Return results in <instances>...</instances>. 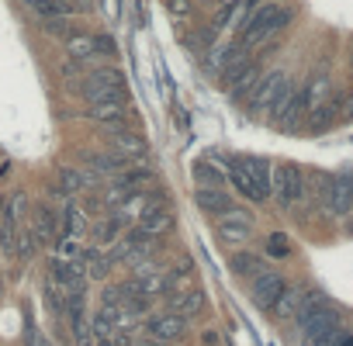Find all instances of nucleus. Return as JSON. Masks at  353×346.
Here are the masks:
<instances>
[{
  "instance_id": "1",
  "label": "nucleus",
  "mask_w": 353,
  "mask_h": 346,
  "mask_svg": "<svg viewBox=\"0 0 353 346\" xmlns=\"http://www.w3.org/2000/svg\"><path fill=\"white\" fill-rule=\"evenodd\" d=\"M291 18H294V11L284 8V4H260V8L243 21V39H239V45H243V49H253V45L267 42L270 35L284 32V28L291 25Z\"/></svg>"
},
{
  "instance_id": "2",
  "label": "nucleus",
  "mask_w": 353,
  "mask_h": 346,
  "mask_svg": "<svg viewBox=\"0 0 353 346\" xmlns=\"http://www.w3.org/2000/svg\"><path fill=\"white\" fill-rule=\"evenodd\" d=\"M80 94H83L87 104H125V97H128L121 70H94V73H87V80L80 83Z\"/></svg>"
},
{
  "instance_id": "3",
  "label": "nucleus",
  "mask_w": 353,
  "mask_h": 346,
  "mask_svg": "<svg viewBox=\"0 0 353 346\" xmlns=\"http://www.w3.org/2000/svg\"><path fill=\"white\" fill-rule=\"evenodd\" d=\"M270 194L277 198L281 208H294L305 198V173L294 163H277L270 166Z\"/></svg>"
},
{
  "instance_id": "4",
  "label": "nucleus",
  "mask_w": 353,
  "mask_h": 346,
  "mask_svg": "<svg viewBox=\"0 0 353 346\" xmlns=\"http://www.w3.org/2000/svg\"><path fill=\"white\" fill-rule=\"evenodd\" d=\"M346 318H343V312L332 305V301H325V305H319L312 315H305L301 322H298V332H301V339L305 343H325V336L336 329V325H343Z\"/></svg>"
},
{
  "instance_id": "5",
  "label": "nucleus",
  "mask_w": 353,
  "mask_h": 346,
  "mask_svg": "<svg viewBox=\"0 0 353 346\" xmlns=\"http://www.w3.org/2000/svg\"><path fill=\"white\" fill-rule=\"evenodd\" d=\"M135 218H139V229L149 232V236H163V232L173 229V208L166 205L163 194H149Z\"/></svg>"
},
{
  "instance_id": "6",
  "label": "nucleus",
  "mask_w": 353,
  "mask_h": 346,
  "mask_svg": "<svg viewBox=\"0 0 353 346\" xmlns=\"http://www.w3.org/2000/svg\"><path fill=\"white\" fill-rule=\"evenodd\" d=\"M219 236L229 243V246H239V243H250L253 239V229H256V218H253V212H246V208H229V212H222L219 215Z\"/></svg>"
},
{
  "instance_id": "7",
  "label": "nucleus",
  "mask_w": 353,
  "mask_h": 346,
  "mask_svg": "<svg viewBox=\"0 0 353 346\" xmlns=\"http://www.w3.org/2000/svg\"><path fill=\"white\" fill-rule=\"evenodd\" d=\"M145 329H149V339H159V343H176V339H184V336H188V318L166 308L163 315H149Z\"/></svg>"
},
{
  "instance_id": "8",
  "label": "nucleus",
  "mask_w": 353,
  "mask_h": 346,
  "mask_svg": "<svg viewBox=\"0 0 353 346\" xmlns=\"http://www.w3.org/2000/svg\"><path fill=\"white\" fill-rule=\"evenodd\" d=\"M288 83V73L284 70H270V73H260V80L253 83V90L246 94L250 97V108L253 111H267L270 108V101L281 94V87Z\"/></svg>"
},
{
  "instance_id": "9",
  "label": "nucleus",
  "mask_w": 353,
  "mask_h": 346,
  "mask_svg": "<svg viewBox=\"0 0 353 346\" xmlns=\"http://www.w3.org/2000/svg\"><path fill=\"white\" fill-rule=\"evenodd\" d=\"M288 284H284V277L277 274V270H260V274H253V284H250V294H253V301L260 305V308H270L274 305V298L284 291Z\"/></svg>"
},
{
  "instance_id": "10",
  "label": "nucleus",
  "mask_w": 353,
  "mask_h": 346,
  "mask_svg": "<svg viewBox=\"0 0 353 346\" xmlns=\"http://www.w3.org/2000/svg\"><path fill=\"white\" fill-rule=\"evenodd\" d=\"M325 205L332 208V215H350L353 208V184L350 177H325Z\"/></svg>"
},
{
  "instance_id": "11",
  "label": "nucleus",
  "mask_w": 353,
  "mask_h": 346,
  "mask_svg": "<svg viewBox=\"0 0 353 346\" xmlns=\"http://www.w3.org/2000/svg\"><path fill=\"white\" fill-rule=\"evenodd\" d=\"M166 308L176 312V315H184V318H191V315L205 312V294H201L198 287H194V291H184V287L166 291Z\"/></svg>"
},
{
  "instance_id": "12",
  "label": "nucleus",
  "mask_w": 353,
  "mask_h": 346,
  "mask_svg": "<svg viewBox=\"0 0 353 346\" xmlns=\"http://www.w3.org/2000/svg\"><path fill=\"white\" fill-rule=\"evenodd\" d=\"M132 270H135V274H132V284H135L145 298H159V294H166V274L152 270L149 260H145V263H135Z\"/></svg>"
},
{
  "instance_id": "13",
  "label": "nucleus",
  "mask_w": 353,
  "mask_h": 346,
  "mask_svg": "<svg viewBox=\"0 0 353 346\" xmlns=\"http://www.w3.org/2000/svg\"><path fill=\"white\" fill-rule=\"evenodd\" d=\"M32 236H35V243H42V246H56V239H59V222H56V215H52L46 205H39V208L32 212Z\"/></svg>"
},
{
  "instance_id": "14",
  "label": "nucleus",
  "mask_w": 353,
  "mask_h": 346,
  "mask_svg": "<svg viewBox=\"0 0 353 346\" xmlns=\"http://www.w3.org/2000/svg\"><path fill=\"white\" fill-rule=\"evenodd\" d=\"M194 201H198V208H201L205 215H222V212H229V208H232L229 194H225L222 187H215V184H198Z\"/></svg>"
},
{
  "instance_id": "15",
  "label": "nucleus",
  "mask_w": 353,
  "mask_h": 346,
  "mask_svg": "<svg viewBox=\"0 0 353 346\" xmlns=\"http://www.w3.org/2000/svg\"><path fill=\"white\" fill-rule=\"evenodd\" d=\"M225 177H229V184L246 198V201H253V205H263L267 198L256 191V184H253V177H250V173H246V166L239 163V159H229V173H225Z\"/></svg>"
},
{
  "instance_id": "16",
  "label": "nucleus",
  "mask_w": 353,
  "mask_h": 346,
  "mask_svg": "<svg viewBox=\"0 0 353 346\" xmlns=\"http://www.w3.org/2000/svg\"><path fill=\"white\" fill-rule=\"evenodd\" d=\"M329 94H332V80H329V73H312V77H308V83L301 87L305 111H312V108L325 104V101H329Z\"/></svg>"
},
{
  "instance_id": "17",
  "label": "nucleus",
  "mask_w": 353,
  "mask_h": 346,
  "mask_svg": "<svg viewBox=\"0 0 353 346\" xmlns=\"http://www.w3.org/2000/svg\"><path fill=\"white\" fill-rule=\"evenodd\" d=\"M243 166H246V173L253 177V184H256V191L263 194V198H270V159H260V156H243L239 159Z\"/></svg>"
},
{
  "instance_id": "18",
  "label": "nucleus",
  "mask_w": 353,
  "mask_h": 346,
  "mask_svg": "<svg viewBox=\"0 0 353 346\" xmlns=\"http://www.w3.org/2000/svg\"><path fill=\"white\" fill-rule=\"evenodd\" d=\"M260 73H263V66H260V59L253 56V59H250V66H246V70H243V73H239V77L229 83V94H232L236 101H239V97H246V94L253 90V83L260 80Z\"/></svg>"
},
{
  "instance_id": "19",
  "label": "nucleus",
  "mask_w": 353,
  "mask_h": 346,
  "mask_svg": "<svg viewBox=\"0 0 353 346\" xmlns=\"http://www.w3.org/2000/svg\"><path fill=\"white\" fill-rule=\"evenodd\" d=\"M66 56H70L73 63H83V59L97 56V42H94V35H80V32H73V35L66 39Z\"/></svg>"
},
{
  "instance_id": "20",
  "label": "nucleus",
  "mask_w": 353,
  "mask_h": 346,
  "mask_svg": "<svg viewBox=\"0 0 353 346\" xmlns=\"http://www.w3.org/2000/svg\"><path fill=\"white\" fill-rule=\"evenodd\" d=\"M87 166L97 173V177H111V173H121L128 166V156H101V152H94V156H87Z\"/></svg>"
},
{
  "instance_id": "21",
  "label": "nucleus",
  "mask_w": 353,
  "mask_h": 346,
  "mask_svg": "<svg viewBox=\"0 0 353 346\" xmlns=\"http://www.w3.org/2000/svg\"><path fill=\"white\" fill-rule=\"evenodd\" d=\"M298 298H301V291H294V287H284V291L274 298V305H270L274 318H281V322L294 318V312H298Z\"/></svg>"
},
{
  "instance_id": "22",
  "label": "nucleus",
  "mask_w": 353,
  "mask_h": 346,
  "mask_svg": "<svg viewBox=\"0 0 353 346\" xmlns=\"http://www.w3.org/2000/svg\"><path fill=\"white\" fill-rule=\"evenodd\" d=\"M90 118L101 121V125L121 128L125 125V104H90Z\"/></svg>"
},
{
  "instance_id": "23",
  "label": "nucleus",
  "mask_w": 353,
  "mask_h": 346,
  "mask_svg": "<svg viewBox=\"0 0 353 346\" xmlns=\"http://www.w3.org/2000/svg\"><path fill=\"white\" fill-rule=\"evenodd\" d=\"M232 270H236L239 277H253V274L263 270V256H256V253H250V250H239V253H232Z\"/></svg>"
},
{
  "instance_id": "24",
  "label": "nucleus",
  "mask_w": 353,
  "mask_h": 346,
  "mask_svg": "<svg viewBox=\"0 0 353 346\" xmlns=\"http://www.w3.org/2000/svg\"><path fill=\"white\" fill-rule=\"evenodd\" d=\"M83 260H87V277H94V281H104L108 274H111V256H104V253H97V250H87L83 253Z\"/></svg>"
},
{
  "instance_id": "25",
  "label": "nucleus",
  "mask_w": 353,
  "mask_h": 346,
  "mask_svg": "<svg viewBox=\"0 0 353 346\" xmlns=\"http://www.w3.org/2000/svg\"><path fill=\"white\" fill-rule=\"evenodd\" d=\"M25 208H28V198H25L21 191H14V194L8 198V205H0V215H4L8 225H14V222L25 215Z\"/></svg>"
},
{
  "instance_id": "26",
  "label": "nucleus",
  "mask_w": 353,
  "mask_h": 346,
  "mask_svg": "<svg viewBox=\"0 0 353 346\" xmlns=\"http://www.w3.org/2000/svg\"><path fill=\"white\" fill-rule=\"evenodd\" d=\"M114 145L121 149V152H128V156H145V142L135 135V132H114Z\"/></svg>"
},
{
  "instance_id": "27",
  "label": "nucleus",
  "mask_w": 353,
  "mask_h": 346,
  "mask_svg": "<svg viewBox=\"0 0 353 346\" xmlns=\"http://www.w3.org/2000/svg\"><path fill=\"white\" fill-rule=\"evenodd\" d=\"M63 225H66V232L70 236H83V229H87V218H83V212H80V205H66V212H63Z\"/></svg>"
},
{
  "instance_id": "28",
  "label": "nucleus",
  "mask_w": 353,
  "mask_h": 346,
  "mask_svg": "<svg viewBox=\"0 0 353 346\" xmlns=\"http://www.w3.org/2000/svg\"><path fill=\"white\" fill-rule=\"evenodd\" d=\"M194 181H198V184H215V187H219V184L225 181V173L215 170L208 159H198V163H194Z\"/></svg>"
},
{
  "instance_id": "29",
  "label": "nucleus",
  "mask_w": 353,
  "mask_h": 346,
  "mask_svg": "<svg viewBox=\"0 0 353 346\" xmlns=\"http://www.w3.org/2000/svg\"><path fill=\"white\" fill-rule=\"evenodd\" d=\"M46 301H49V308H56V312H63L66 308V287L49 274V281H46Z\"/></svg>"
},
{
  "instance_id": "30",
  "label": "nucleus",
  "mask_w": 353,
  "mask_h": 346,
  "mask_svg": "<svg viewBox=\"0 0 353 346\" xmlns=\"http://www.w3.org/2000/svg\"><path fill=\"white\" fill-rule=\"evenodd\" d=\"M149 181H152V170H128V173H121L114 184H121L125 191H139V187L149 184Z\"/></svg>"
},
{
  "instance_id": "31",
  "label": "nucleus",
  "mask_w": 353,
  "mask_h": 346,
  "mask_svg": "<svg viewBox=\"0 0 353 346\" xmlns=\"http://www.w3.org/2000/svg\"><path fill=\"white\" fill-rule=\"evenodd\" d=\"M59 191H66V194H77V191H83V173L80 170H73V166H63L59 170Z\"/></svg>"
},
{
  "instance_id": "32",
  "label": "nucleus",
  "mask_w": 353,
  "mask_h": 346,
  "mask_svg": "<svg viewBox=\"0 0 353 346\" xmlns=\"http://www.w3.org/2000/svg\"><path fill=\"white\" fill-rule=\"evenodd\" d=\"M194 277V267L191 263H181V267H173L170 274H166V291H176V287H184L188 281Z\"/></svg>"
},
{
  "instance_id": "33",
  "label": "nucleus",
  "mask_w": 353,
  "mask_h": 346,
  "mask_svg": "<svg viewBox=\"0 0 353 346\" xmlns=\"http://www.w3.org/2000/svg\"><path fill=\"white\" fill-rule=\"evenodd\" d=\"M118 229H121V222L111 215V218H104V222L94 225V239H97V243H114V239H118Z\"/></svg>"
},
{
  "instance_id": "34",
  "label": "nucleus",
  "mask_w": 353,
  "mask_h": 346,
  "mask_svg": "<svg viewBox=\"0 0 353 346\" xmlns=\"http://www.w3.org/2000/svg\"><path fill=\"white\" fill-rule=\"evenodd\" d=\"M59 246V260H83V250H80V236H66V239H56Z\"/></svg>"
},
{
  "instance_id": "35",
  "label": "nucleus",
  "mask_w": 353,
  "mask_h": 346,
  "mask_svg": "<svg viewBox=\"0 0 353 346\" xmlns=\"http://www.w3.org/2000/svg\"><path fill=\"white\" fill-rule=\"evenodd\" d=\"M25 4L39 14V18H66L63 11H59V4L56 0H25Z\"/></svg>"
},
{
  "instance_id": "36",
  "label": "nucleus",
  "mask_w": 353,
  "mask_h": 346,
  "mask_svg": "<svg viewBox=\"0 0 353 346\" xmlns=\"http://www.w3.org/2000/svg\"><path fill=\"white\" fill-rule=\"evenodd\" d=\"M291 253V243L284 232H270L267 236V256H288Z\"/></svg>"
},
{
  "instance_id": "37",
  "label": "nucleus",
  "mask_w": 353,
  "mask_h": 346,
  "mask_svg": "<svg viewBox=\"0 0 353 346\" xmlns=\"http://www.w3.org/2000/svg\"><path fill=\"white\" fill-rule=\"evenodd\" d=\"M42 25H46L49 35H56V39H70V35H73V25H70L66 18H42Z\"/></svg>"
},
{
  "instance_id": "38",
  "label": "nucleus",
  "mask_w": 353,
  "mask_h": 346,
  "mask_svg": "<svg viewBox=\"0 0 353 346\" xmlns=\"http://www.w3.org/2000/svg\"><path fill=\"white\" fill-rule=\"evenodd\" d=\"M14 253H18L21 260H32V253H35V236H32V232L14 236Z\"/></svg>"
},
{
  "instance_id": "39",
  "label": "nucleus",
  "mask_w": 353,
  "mask_h": 346,
  "mask_svg": "<svg viewBox=\"0 0 353 346\" xmlns=\"http://www.w3.org/2000/svg\"><path fill=\"white\" fill-rule=\"evenodd\" d=\"M166 11L173 18H188L191 14V0H166Z\"/></svg>"
},
{
  "instance_id": "40",
  "label": "nucleus",
  "mask_w": 353,
  "mask_h": 346,
  "mask_svg": "<svg viewBox=\"0 0 353 346\" xmlns=\"http://www.w3.org/2000/svg\"><path fill=\"white\" fill-rule=\"evenodd\" d=\"M94 42H97V52H104V56H114V52H118L111 35H94Z\"/></svg>"
},
{
  "instance_id": "41",
  "label": "nucleus",
  "mask_w": 353,
  "mask_h": 346,
  "mask_svg": "<svg viewBox=\"0 0 353 346\" xmlns=\"http://www.w3.org/2000/svg\"><path fill=\"white\" fill-rule=\"evenodd\" d=\"M201 343H222V332L219 329H205L201 332Z\"/></svg>"
}]
</instances>
